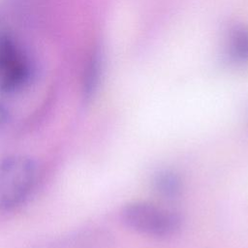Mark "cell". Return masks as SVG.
<instances>
[{
    "mask_svg": "<svg viewBox=\"0 0 248 248\" xmlns=\"http://www.w3.org/2000/svg\"><path fill=\"white\" fill-rule=\"evenodd\" d=\"M37 167L25 155H13L0 164V209L9 210L19 205L33 189Z\"/></svg>",
    "mask_w": 248,
    "mask_h": 248,
    "instance_id": "obj_1",
    "label": "cell"
},
{
    "mask_svg": "<svg viewBox=\"0 0 248 248\" xmlns=\"http://www.w3.org/2000/svg\"><path fill=\"white\" fill-rule=\"evenodd\" d=\"M122 219L133 230L153 236H169L180 225L174 213L142 202L127 204L123 208Z\"/></svg>",
    "mask_w": 248,
    "mask_h": 248,
    "instance_id": "obj_2",
    "label": "cell"
},
{
    "mask_svg": "<svg viewBox=\"0 0 248 248\" xmlns=\"http://www.w3.org/2000/svg\"><path fill=\"white\" fill-rule=\"evenodd\" d=\"M27 77L28 68L23 54L9 37L0 35V90H16Z\"/></svg>",
    "mask_w": 248,
    "mask_h": 248,
    "instance_id": "obj_3",
    "label": "cell"
},
{
    "mask_svg": "<svg viewBox=\"0 0 248 248\" xmlns=\"http://www.w3.org/2000/svg\"><path fill=\"white\" fill-rule=\"evenodd\" d=\"M229 51L237 62H248V28H234L229 40Z\"/></svg>",
    "mask_w": 248,
    "mask_h": 248,
    "instance_id": "obj_4",
    "label": "cell"
},
{
    "mask_svg": "<svg viewBox=\"0 0 248 248\" xmlns=\"http://www.w3.org/2000/svg\"><path fill=\"white\" fill-rule=\"evenodd\" d=\"M102 73V53L99 49H96L86 68L84 82H83V90L86 98H90L99 84L100 77Z\"/></svg>",
    "mask_w": 248,
    "mask_h": 248,
    "instance_id": "obj_5",
    "label": "cell"
},
{
    "mask_svg": "<svg viewBox=\"0 0 248 248\" xmlns=\"http://www.w3.org/2000/svg\"><path fill=\"white\" fill-rule=\"evenodd\" d=\"M154 183L158 193L164 197L174 198L180 192V179L172 171L165 170L159 172L155 178Z\"/></svg>",
    "mask_w": 248,
    "mask_h": 248,
    "instance_id": "obj_6",
    "label": "cell"
},
{
    "mask_svg": "<svg viewBox=\"0 0 248 248\" xmlns=\"http://www.w3.org/2000/svg\"><path fill=\"white\" fill-rule=\"evenodd\" d=\"M7 118H8L7 110L0 105V128L6 123Z\"/></svg>",
    "mask_w": 248,
    "mask_h": 248,
    "instance_id": "obj_7",
    "label": "cell"
}]
</instances>
